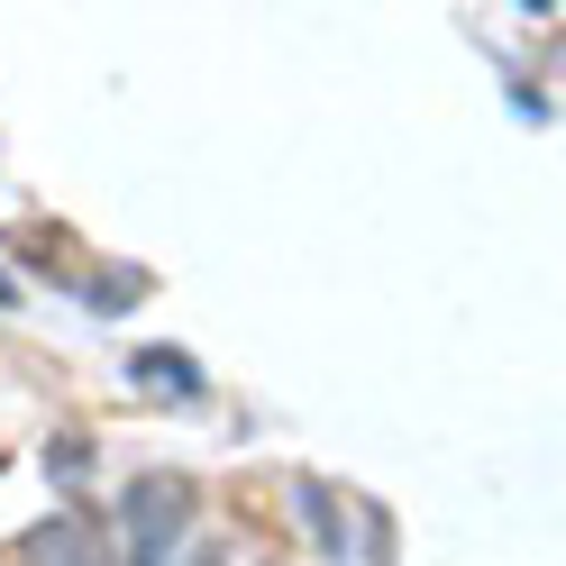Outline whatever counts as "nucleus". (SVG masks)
Segmentation results:
<instances>
[{
    "label": "nucleus",
    "instance_id": "1",
    "mask_svg": "<svg viewBox=\"0 0 566 566\" xmlns=\"http://www.w3.org/2000/svg\"><path fill=\"white\" fill-rule=\"evenodd\" d=\"M192 512H201L192 475H128V484H119V530H128V548H184Z\"/></svg>",
    "mask_w": 566,
    "mask_h": 566
},
{
    "label": "nucleus",
    "instance_id": "2",
    "mask_svg": "<svg viewBox=\"0 0 566 566\" xmlns=\"http://www.w3.org/2000/svg\"><path fill=\"white\" fill-rule=\"evenodd\" d=\"M19 566H111V548H92L83 521H38L19 539Z\"/></svg>",
    "mask_w": 566,
    "mask_h": 566
},
{
    "label": "nucleus",
    "instance_id": "3",
    "mask_svg": "<svg viewBox=\"0 0 566 566\" xmlns=\"http://www.w3.org/2000/svg\"><path fill=\"white\" fill-rule=\"evenodd\" d=\"M128 375L147 384V394H184V402L201 394V366L184 357V347H137V357H128Z\"/></svg>",
    "mask_w": 566,
    "mask_h": 566
},
{
    "label": "nucleus",
    "instance_id": "4",
    "mask_svg": "<svg viewBox=\"0 0 566 566\" xmlns=\"http://www.w3.org/2000/svg\"><path fill=\"white\" fill-rule=\"evenodd\" d=\"M293 512L311 521V539H321L329 557H347V512H338V493H329L321 475H302V484H293Z\"/></svg>",
    "mask_w": 566,
    "mask_h": 566
},
{
    "label": "nucleus",
    "instance_id": "5",
    "mask_svg": "<svg viewBox=\"0 0 566 566\" xmlns=\"http://www.w3.org/2000/svg\"><path fill=\"white\" fill-rule=\"evenodd\" d=\"M46 475H55L64 493H74V484L92 475V439H74V430H64V439H46Z\"/></svg>",
    "mask_w": 566,
    "mask_h": 566
},
{
    "label": "nucleus",
    "instance_id": "6",
    "mask_svg": "<svg viewBox=\"0 0 566 566\" xmlns=\"http://www.w3.org/2000/svg\"><path fill=\"white\" fill-rule=\"evenodd\" d=\"M137 293H147V283H137V274H111V283H92V311H128Z\"/></svg>",
    "mask_w": 566,
    "mask_h": 566
}]
</instances>
